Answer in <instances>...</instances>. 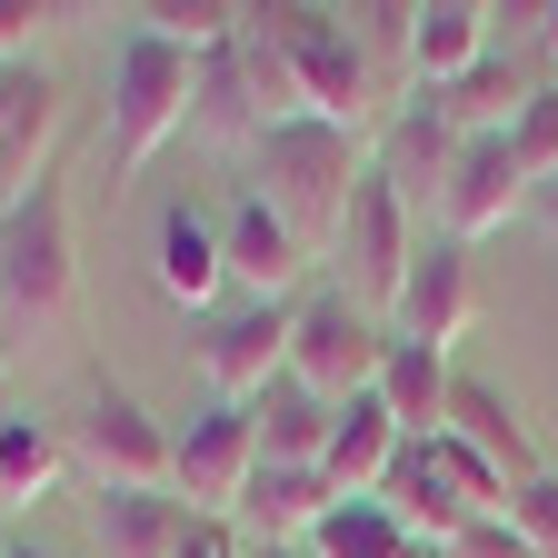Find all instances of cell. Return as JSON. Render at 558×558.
<instances>
[{
  "instance_id": "cell-22",
  "label": "cell",
  "mask_w": 558,
  "mask_h": 558,
  "mask_svg": "<svg viewBox=\"0 0 558 558\" xmlns=\"http://www.w3.org/2000/svg\"><path fill=\"white\" fill-rule=\"evenodd\" d=\"M449 399H459V360H449V349L399 339L389 369H379V409L399 418V439H439L449 429Z\"/></svg>"
},
{
  "instance_id": "cell-36",
  "label": "cell",
  "mask_w": 558,
  "mask_h": 558,
  "mask_svg": "<svg viewBox=\"0 0 558 558\" xmlns=\"http://www.w3.org/2000/svg\"><path fill=\"white\" fill-rule=\"evenodd\" d=\"M11 548H21V538H11V519H0V558H11Z\"/></svg>"
},
{
  "instance_id": "cell-27",
  "label": "cell",
  "mask_w": 558,
  "mask_h": 558,
  "mask_svg": "<svg viewBox=\"0 0 558 558\" xmlns=\"http://www.w3.org/2000/svg\"><path fill=\"white\" fill-rule=\"evenodd\" d=\"M509 150H519L529 190H548V180H558V81H538V100H529V110H519V130H509Z\"/></svg>"
},
{
  "instance_id": "cell-20",
  "label": "cell",
  "mask_w": 558,
  "mask_h": 558,
  "mask_svg": "<svg viewBox=\"0 0 558 558\" xmlns=\"http://www.w3.org/2000/svg\"><path fill=\"white\" fill-rule=\"evenodd\" d=\"M329 509H339V488L319 469H259L250 499H240V538L250 548H310Z\"/></svg>"
},
{
  "instance_id": "cell-13",
  "label": "cell",
  "mask_w": 558,
  "mask_h": 558,
  "mask_svg": "<svg viewBox=\"0 0 558 558\" xmlns=\"http://www.w3.org/2000/svg\"><path fill=\"white\" fill-rule=\"evenodd\" d=\"M469 329H478V269H469V250H459V240H439V230H429V250H418L409 290H399V310H389V339L459 349Z\"/></svg>"
},
{
  "instance_id": "cell-31",
  "label": "cell",
  "mask_w": 558,
  "mask_h": 558,
  "mask_svg": "<svg viewBox=\"0 0 558 558\" xmlns=\"http://www.w3.org/2000/svg\"><path fill=\"white\" fill-rule=\"evenodd\" d=\"M459 558H529V548H519V529H509V519H478V529L459 538Z\"/></svg>"
},
{
  "instance_id": "cell-5",
  "label": "cell",
  "mask_w": 558,
  "mask_h": 558,
  "mask_svg": "<svg viewBox=\"0 0 558 558\" xmlns=\"http://www.w3.org/2000/svg\"><path fill=\"white\" fill-rule=\"evenodd\" d=\"M81 300V230H70V190H31L21 209H0V310L60 319Z\"/></svg>"
},
{
  "instance_id": "cell-24",
  "label": "cell",
  "mask_w": 558,
  "mask_h": 558,
  "mask_svg": "<svg viewBox=\"0 0 558 558\" xmlns=\"http://www.w3.org/2000/svg\"><path fill=\"white\" fill-rule=\"evenodd\" d=\"M60 478H70V429H50L40 409H21L11 429H0V519L40 509Z\"/></svg>"
},
{
  "instance_id": "cell-30",
  "label": "cell",
  "mask_w": 558,
  "mask_h": 558,
  "mask_svg": "<svg viewBox=\"0 0 558 558\" xmlns=\"http://www.w3.org/2000/svg\"><path fill=\"white\" fill-rule=\"evenodd\" d=\"M180 558H250V538H240V519H190Z\"/></svg>"
},
{
  "instance_id": "cell-37",
  "label": "cell",
  "mask_w": 558,
  "mask_h": 558,
  "mask_svg": "<svg viewBox=\"0 0 558 558\" xmlns=\"http://www.w3.org/2000/svg\"><path fill=\"white\" fill-rule=\"evenodd\" d=\"M11 558H50V548H11Z\"/></svg>"
},
{
  "instance_id": "cell-19",
  "label": "cell",
  "mask_w": 558,
  "mask_h": 558,
  "mask_svg": "<svg viewBox=\"0 0 558 558\" xmlns=\"http://www.w3.org/2000/svg\"><path fill=\"white\" fill-rule=\"evenodd\" d=\"M399 418L379 409V389L369 399H349L339 418H329V449H319V478L339 488V499H379V488H389V469H399Z\"/></svg>"
},
{
  "instance_id": "cell-10",
  "label": "cell",
  "mask_w": 558,
  "mask_h": 558,
  "mask_svg": "<svg viewBox=\"0 0 558 558\" xmlns=\"http://www.w3.org/2000/svg\"><path fill=\"white\" fill-rule=\"evenodd\" d=\"M290 319L300 310H220L190 349H199V379H209V399H230V409H259L279 379H290Z\"/></svg>"
},
{
  "instance_id": "cell-35",
  "label": "cell",
  "mask_w": 558,
  "mask_h": 558,
  "mask_svg": "<svg viewBox=\"0 0 558 558\" xmlns=\"http://www.w3.org/2000/svg\"><path fill=\"white\" fill-rule=\"evenodd\" d=\"M250 558H310V548H250Z\"/></svg>"
},
{
  "instance_id": "cell-26",
  "label": "cell",
  "mask_w": 558,
  "mask_h": 558,
  "mask_svg": "<svg viewBox=\"0 0 558 558\" xmlns=\"http://www.w3.org/2000/svg\"><path fill=\"white\" fill-rule=\"evenodd\" d=\"M310 558H429L379 499H339L329 519H319V538H310Z\"/></svg>"
},
{
  "instance_id": "cell-4",
  "label": "cell",
  "mask_w": 558,
  "mask_h": 558,
  "mask_svg": "<svg viewBox=\"0 0 558 558\" xmlns=\"http://www.w3.org/2000/svg\"><path fill=\"white\" fill-rule=\"evenodd\" d=\"M418 250H429V230H418V209H409V199H399V190H389V180L369 170L319 269H329V290H339L349 310L389 319V310H399V290H409V269H418Z\"/></svg>"
},
{
  "instance_id": "cell-18",
  "label": "cell",
  "mask_w": 558,
  "mask_h": 558,
  "mask_svg": "<svg viewBox=\"0 0 558 558\" xmlns=\"http://www.w3.org/2000/svg\"><path fill=\"white\" fill-rule=\"evenodd\" d=\"M190 140H199V150H250V160H259L269 110H259V90H250V60H240V40L199 60V90H190Z\"/></svg>"
},
{
  "instance_id": "cell-1",
  "label": "cell",
  "mask_w": 558,
  "mask_h": 558,
  "mask_svg": "<svg viewBox=\"0 0 558 558\" xmlns=\"http://www.w3.org/2000/svg\"><path fill=\"white\" fill-rule=\"evenodd\" d=\"M259 21L279 31L300 70V100L310 120L349 130V140H379L409 100V11H319V0H259Z\"/></svg>"
},
{
  "instance_id": "cell-11",
  "label": "cell",
  "mask_w": 558,
  "mask_h": 558,
  "mask_svg": "<svg viewBox=\"0 0 558 558\" xmlns=\"http://www.w3.org/2000/svg\"><path fill=\"white\" fill-rule=\"evenodd\" d=\"M529 170H519V150L509 140H459V160H449V190H439V240H459V250H478L488 230H509V220H529Z\"/></svg>"
},
{
  "instance_id": "cell-25",
  "label": "cell",
  "mask_w": 558,
  "mask_h": 558,
  "mask_svg": "<svg viewBox=\"0 0 558 558\" xmlns=\"http://www.w3.org/2000/svg\"><path fill=\"white\" fill-rule=\"evenodd\" d=\"M250 418H259V469H319L329 418H339V409H329L319 389H300V379H279Z\"/></svg>"
},
{
  "instance_id": "cell-21",
  "label": "cell",
  "mask_w": 558,
  "mask_h": 558,
  "mask_svg": "<svg viewBox=\"0 0 558 558\" xmlns=\"http://www.w3.org/2000/svg\"><path fill=\"white\" fill-rule=\"evenodd\" d=\"M418 100H429L459 140H509L519 130V110L538 100V81H529V70L509 60V50H488L478 70H469V81H449V90H418Z\"/></svg>"
},
{
  "instance_id": "cell-2",
  "label": "cell",
  "mask_w": 558,
  "mask_h": 558,
  "mask_svg": "<svg viewBox=\"0 0 558 558\" xmlns=\"http://www.w3.org/2000/svg\"><path fill=\"white\" fill-rule=\"evenodd\" d=\"M360 180H369V140H349L329 120H290V130L259 140V199L290 220V240L310 259H329V240L349 220V199H360Z\"/></svg>"
},
{
  "instance_id": "cell-17",
  "label": "cell",
  "mask_w": 558,
  "mask_h": 558,
  "mask_svg": "<svg viewBox=\"0 0 558 558\" xmlns=\"http://www.w3.org/2000/svg\"><path fill=\"white\" fill-rule=\"evenodd\" d=\"M190 509L170 488H90V558H180Z\"/></svg>"
},
{
  "instance_id": "cell-29",
  "label": "cell",
  "mask_w": 558,
  "mask_h": 558,
  "mask_svg": "<svg viewBox=\"0 0 558 558\" xmlns=\"http://www.w3.org/2000/svg\"><path fill=\"white\" fill-rule=\"evenodd\" d=\"M60 21H81V11H60V0H0V70H21L40 50V31H60Z\"/></svg>"
},
{
  "instance_id": "cell-3",
  "label": "cell",
  "mask_w": 558,
  "mask_h": 558,
  "mask_svg": "<svg viewBox=\"0 0 558 558\" xmlns=\"http://www.w3.org/2000/svg\"><path fill=\"white\" fill-rule=\"evenodd\" d=\"M190 90H199V50H170L150 31H130V50L110 70V180H140L190 130Z\"/></svg>"
},
{
  "instance_id": "cell-12",
  "label": "cell",
  "mask_w": 558,
  "mask_h": 558,
  "mask_svg": "<svg viewBox=\"0 0 558 558\" xmlns=\"http://www.w3.org/2000/svg\"><path fill=\"white\" fill-rule=\"evenodd\" d=\"M220 259H230V290H250L259 310H300V279L319 269L259 190H240V199H230V220H220Z\"/></svg>"
},
{
  "instance_id": "cell-34",
  "label": "cell",
  "mask_w": 558,
  "mask_h": 558,
  "mask_svg": "<svg viewBox=\"0 0 558 558\" xmlns=\"http://www.w3.org/2000/svg\"><path fill=\"white\" fill-rule=\"evenodd\" d=\"M11 418H21V399H11V369H0V429H11Z\"/></svg>"
},
{
  "instance_id": "cell-33",
  "label": "cell",
  "mask_w": 558,
  "mask_h": 558,
  "mask_svg": "<svg viewBox=\"0 0 558 558\" xmlns=\"http://www.w3.org/2000/svg\"><path fill=\"white\" fill-rule=\"evenodd\" d=\"M529 220H538V230H548V240H558V180H548V190H538V199H529Z\"/></svg>"
},
{
  "instance_id": "cell-9",
  "label": "cell",
  "mask_w": 558,
  "mask_h": 558,
  "mask_svg": "<svg viewBox=\"0 0 558 558\" xmlns=\"http://www.w3.org/2000/svg\"><path fill=\"white\" fill-rule=\"evenodd\" d=\"M60 130H70V90H60V70H40V60L0 70V209H21L31 190H50Z\"/></svg>"
},
{
  "instance_id": "cell-38",
  "label": "cell",
  "mask_w": 558,
  "mask_h": 558,
  "mask_svg": "<svg viewBox=\"0 0 558 558\" xmlns=\"http://www.w3.org/2000/svg\"><path fill=\"white\" fill-rule=\"evenodd\" d=\"M429 558H459V548H429Z\"/></svg>"
},
{
  "instance_id": "cell-23",
  "label": "cell",
  "mask_w": 558,
  "mask_h": 558,
  "mask_svg": "<svg viewBox=\"0 0 558 558\" xmlns=\"http://www.w3.org/2000/svg\"><path fill=\"white\" fill-rule=\"evenodd\" d=\"M230 290V259H220V220H199V209L180 199L170 220H160V300L209 319V300Z\"/></svg>"
},
{
  "instance_id": "cell-6",
  "label": "cell",
  "mask_w": 558,
  "mask_h": 558,
  "mask_svg": "<svg viewBox=\"0 0 558 558\" xmlns=\"http://www.w3.org/2000/svg\"><path fill=\"white\" fill-rule=\"evenodd\" d=\"M389 319H369V310H349L339 290H310L300 300V319H290V379L300 389H319L329 409H349V399H369L379 389V369H389Z\"/></svg>"
},
{
  "instance_id": "cell-28",
  "label": "cell",
  "mask_w": 558,
  "mask_h": 558,
  "mask_svg": "<svg viewBox=\"0 0 558 558\" xmlns=\"http://www.w3.org/2000/svg\"><path fill=\"white\" fill-rule=\"evenodd\" d=\"M509 529H519L529 558H558V469H538L519 499H509Z\"/></svg>"
},
{
  "instance_id": "cell-15",
  "label": "cell",
  "mask_w": 558,
  "mask_h": 558,
  "mask_svg": "<svg viewBox=\"0 0 558 558\" xmlns=\"http://www.w3.org/2000/svg\"><path fill=\"white\" fill-rule=\"evenodd\" d=\"M499 50V0H418L409 11V90H449Z\"/></svg>"
},
{
  "instance_id": "cell-32",
  "label": "cell",
  "mask_w": 558,
  "mask_h": 558,
  "mask_svg": "<svg viewBox=\"0 0 558 558\" xmlns=\"http://www.w3.org/2000/svg\"><path fill=\"white\" fill-rule=\"evenodd\" d=\"M529 40H538V50L558 60V0H538V11H529Z\"/></svg>"
},
{
  "instance_id": "cell-8",
  "label": "cell",
  "mask_w": 558,
  "mask_h": 558,
  "mask_svg": "<svg viewBox=\"0 0 558 558\" xmlns=\"http://www.w3.org/2000/svg\"><path fill=\"white\" fill-rule=\"evenodd\" d=\"M250 478H259V418H250V409H230V399H209L190 429H180L170 499H180L190 519H240Z\"/></svg>"
},
{
  "instance_id": "cell-16",
  "label": "cell",
  "mask_w": 558,
  "mask_h": 558,
  "mask_svg": "<svg viewBox=\"0 0 558 558\" xmlns=\"http://www.w3.org/2000/svg\"><path fill=\"white\" fill-rule=\"evenodd\" d=\"M449 439H459V449H478L509 488H529V478L548 469V459H538V439H529V409H519L499 379H469V369H459V399H449Z\"/></svg>"
},
{
  "instance_id": "cell-7",
  "label": "cell",
  "mask_w": 558,
  "mask_h": 558,
  "mask_svg": "<svg viewBox=\"0 0 558 558\" xmlns=\"http://www.w3.org/2000/svg\"><path fill=\"white\" fill-rule=\"evenodd\" d=\"M170 459H180V429H160L130 389H90L81 429H70V469L90 488H170Z\"/></svg>"
},
{
  "instance_id": "cell-14",
  "label": "cell",
  "mask_w": 558,
  "mask_h": 558,
  "mask_svg": "<svg viewBox=\"0 0 558 558\" xmlns=\"http://www.w3.org/2000/svg\"><path fill=\"white\" fill-rule=\"evenodd\" d=\"M449 160H459V130H449L429 100H418V90H409V100H399V120L369 140V170H379V180H389V190H399V199H409L429 230H439V190H449Z\"/></svg>"
}]
</instances>
